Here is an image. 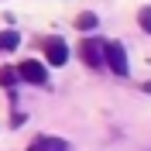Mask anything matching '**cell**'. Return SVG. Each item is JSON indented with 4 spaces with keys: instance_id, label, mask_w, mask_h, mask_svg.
Masks as SVG:
<instances>
[{
    "instance_id": "cell-1",
    "label": "cell",
    "mask_w": 151,
    "mask_h": 151,
    "mask_svg": "<svg viewBox=\"0 0 151 151\" xmlns=\"http://www.w3.org/2000/svg\"><path fill=\"white\" fill-rule=\"evenodd\" d=\"M79 55L89 69H103L106 65V41L103 38H86L83 45H79Z\"/></svg>"
},
{
    "instance_id": "cell-10",
    "label": "cell",
    "mask_w": 151,
    "mask_h": 151,
    "mask_svg": "<svg viewBox=\"0 0 151 151\" xmlns=\"http://www.w3.org/2000/svg\"><path fill=\"white\" fill-rule=\"evenodd\" d=\"M144 93H151V83H144Z\"/></svg>"
},
{
    "instance_id": "cell-2",
    "label": "cell",
    "mask_w": 151,
    "mask_h": 151,
    "mask_svg": "<svg viewBox=\"0 0 151 151\" xmlns=\"http://www.w3.org/2000/svg\"><path fill=\"white\" fill-rule=\"evenodd\" d=\"M17 76L24 79V83H31V86H45L48 83V69L41 65V62H35V58L21 62V65H17Z\"/></svg>"
},
{
    "instance_id": "cell-9",
    "label": "cell",
    "mask_w": 151,
    "mask_h": 151,
    "mask_svg": "<svg viewBox=\"0 0 151 151\" xmlns=\"http://www.w3.org/2000/svg\"><path fill=\"white\" fill-rule=\"evenodd\" d=\"M14 79H21V76H17V65H14V69H4V72H0V83H4V86H10Z\"/></svg>"
},
{
    "instance_id": "cell-4",
    "label": "cell",
    "mask_w": 151,
    "mask_h": 151,
    "mask_svg": "<svg viewBox=\"0 0 151 151\" xmlns=\"http://www.w3.org/2000/svg\"><path fill=\"white\" fill-rule=\"evenodd\" d=\"M106 65H110L117 76L127 72V52H124L120 41H106Z\"/></svg>"
},
{
    "instance_id": "cell-3",
    "label": "cell",
    "mask_w": 151,
    "mask_h": 151,
    "mask_svg": "<svg viewBox=\"0 0 151 151\" xmlns=\"http://www.w3.org/2000/svg\"><path fill=\"white\" fill-rule=\"evenodd\" d=\"M45 58H48V65H65L69 62V45L62 38H48L45 41Z\"/></svg>"
},
{
    "instance_id": "cell-7",
    "label": "cell",
    "mask_w": 151,
    "mask_h": 151,
    "mask_svg": "<svg viewBox=\"0 0 151 151\" xmlns=\"http://www.w3.org/2000/svg\"><path fill=\"white\" fill-rule=\"evenodd\" d=\"M96 24H100V17H96L93 10H83V14L76 17V28H79V31H93Z\"/></svg>"
},
{
    "instance_id": "cell-5",
    "label": "cell",
    "mask_w": 151,
    "mask_h": 151,
    "mask_svg": "<svg viewBox=\"0 0 151 151\" xmlns=\"http://www.w3.org/2000/svg\"><path fill=\"white\" fill-rule=\"evenodd\" d=\"M28 151H69V141L65 137H52V134H38Z\"/></svg>"
},
{
    "instance_id": "cell-6",
    "label": "cell",
    "mask_w": 151,
    "mask_h": 151,
    "mask_svg": "<svg viewBox=\"0 0 151 151\" xmlns=\"http://www.w3.org/2000/svg\"><path fill=\"white\" fill-rule=\"evenodd\" d=\"M21 45V35L17 31H0V52H14Z\"/></svg>"
},
{
    "instance_id": "cell-8",
    "label": "cell",
    "mask_w": 151,
    "mask_h": 151,
    "mask_svg": "<svg viewBox=\"0 0 151 151\" xmlns=\"http://www.w3.org/2000/svg\"><path fill=\"white\" fill-rule=\"evenodd\" d=\"M137 24H141V31H148V35H151V7H141V14H137Z\"/></svg>"
}]
</instances>
